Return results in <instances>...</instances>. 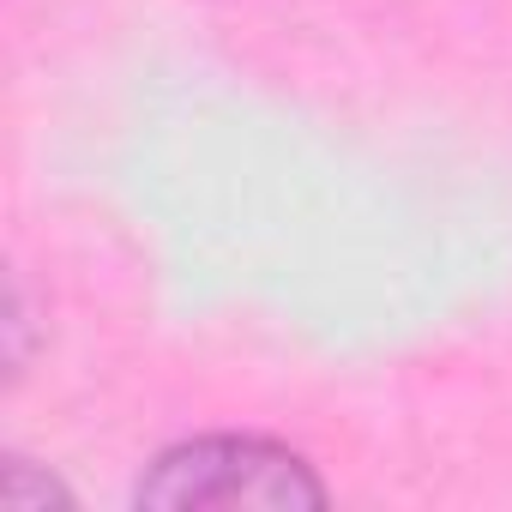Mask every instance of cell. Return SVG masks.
<instances>
[{
  "label": "cell",
  "mask_w": 512,
  "mask_h": 512,
  "mask_svg": "<svg viewBox=\"0 0 512 512\" xmlns=\"http://www.w3.org/2000/svg\"><path fill=\"white\" fill-rule=\"evenodd\" d=\"M326 482L272 440L253 434H205L151 464L139 482V506H320Z\"/></svg>",
  "instance_id": "6da1fadb"
}]
</instances>
